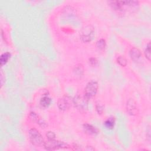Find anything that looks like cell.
<instances>
[{
  "label": "cell",
  "mask_w": 151,
  "mask_h": 151,
  "mask_svg": "<svg viewBox=\"0 0 151 151\" xmlns=\"http://www.w3.org/2000/svg\"><path fill=\"white\" fill-rule=\"evenodd\" d=\"M96 47L100 50H103L106 47V42L104 39H100L96 43Z\"/></svg>",
  "instance_id": "14"
},
{
  "label": "cell",
  "mask_w": 151,
  "mask_h": 151,
  "mask_svg": "<svg viewBox=\"0 0 151 151\" xmlns=\"http://www.w3.org/2000/svg\"><path fill=\"white\" fill-rule=\"evenodd\" d=\"M89 148H87L86 149V150H95V149L94 148H92V146H87Z\"/></svg>",
  "instance_id": "21"
},
{
  "label": "cell",
  "mask_w": 151,
  "mask_h": 151,
  "mask_svg": "<svg viewBox=\"0 0 151 151\" xmlns=\"http://www.w3.org/2000/svg\"><path fill=\"white\" fill-rule=\"evenodd\" d=\"M44 146L46 150H53L59 148H68V146L63 142L59 141L56 139L47 140V142H44Z\"/></svg>",
  "instance_id": "4"
},
{
  "label": "cell",
  "mask_w": 151,
  "mask_h": 151,
  "mask_svg": "<svg viewBox=\"0 0 151 151\" xmlns=\"http://www.w3.org/2000/svg\"><path fill=\"white\" fill-rule=\"evenodd\" d=\"M46 136L48 140H53V139H56V135L54 132L49 131L47 133Z\"/></svg>",
  "instance_id": "18"
},
{
  "label": "cell",
  "mask_w": 151,
  "mask_h": 151,
  "mask_svg": "<svg viewBox=\"0 0 151 151\" xmlns=\"http://www.w3.org/2000/svg\"><path fill=\"white\" fill-rule=\"evenodd\" d=\"M29 139L31 143L36 146H42L44 145V139L38 130L36 129H32L29 131Z\"/></svg>",
  "instance_id": "1"
},
{
  "label": "cell",
  "mask_w": 151,
  "mask_h": 151,
  "mask_svg": "<svg viewBox=\"0 0 151 151\" xmlns=\"http://www.w3.org/2000/svg\"><path fill=\"white\" fill-rule=\"evenodd\" d=\"M94 36V28L91 26L85 27L80 34V38L83 42L87 43L91 41Z\"/></svg>",
  "instance_id": "6"
},
{
  "label": "cell",
  "mask_w": 151,
  "mask_h": 151,
  "mask_svg": "<svg viewBox=\"0 0 151 151\" xmlns=\"http://www.w3.org/2000/svg\"><path fill=\"white\" fill-rule=\"evenodd\" d=\"M129 55L132 60L135 62H136L141 57V53H140V51L138 48H133L130 50Z\"/></svg>",
  "instance_id": "9"
},
{
  "label": "cell",
  "mask_w": 151,
  "mask_h": 151,
  "mask_svg": "<svg viewBox=\"0 0 151 151\" xmlns=\"http://www.w3.org/2000/svg\"><path fill=\"white\" fill-rule=\"evenodd\" d=\"M126 110L128 113L132 116L136 115L138 113V108L136 102L132 99H129L127 102Z\"/></svg>",
  "instance_id": "7"
},
{
  "label": "cell",
  "mask_w": 151,
  "mask_h": 151,
  "mask_svg": "<svg viewBox=\"0 0 151 151\" xmlns=\"http://www.w3.org/2000/svg\"><path fill=\"white\" fill-rule=\"evenodd\" d=\"M83 129L85 133L89 135L95 136L99 133V130L96 128L89 123H85L83 125Z\"/></svg>",
  "instance_id": "8"
},
{
  "label": "cell",
  "mask_w": 151,
  "mask_h": 151,
  "mask_svg": "<svg viewBox=\"0 0 151 151\" xmlns=\"http://www.w3.org/2000/svg\"><path fill=\"white\" fill-rule=\"evenodd\" d=\"M11 57V54L8 52L5 53L3 54L1 56V58H0V62H1V66H3L4 64H5L8 61L9 58Z\"/></svg>",
  "instance_id": "13"
},
{
  "label": "cell",
  "mask_w": 151,
  "mask_h": 151,
  "mask_svg": "<svg viewBox=\"0 0 151 151\" xmlns=\"http://www.w3.org/2000/svg\"><path fill=\"white\" fill-rule=\"evenodd\" d=\"M117 63L122 66H126L127 64V60L123 56H119L117 58Z\"/></svg>",
  "instance_id": "15"
},
{
  "label": "cell",
  "mask_w": 151,
  "mask_h": 151,
  "mask_svg": "<svg viewBox=\"0 0 151 151\" xmlns=\"http://www.w3.org/2000/svg\"><path fill=\"white\" fill-rule=\"evenodd\" d=\"M88 102L89 100L85 96L77 95L73 99V103L80 111H86L87 109Z\"/></svg>",
  "instance_id": "3"
},
{
  "label": "cell",
  "mask_w": 151,
  "mask_h": 151,
  "mask_svg": "<svg viewBox=\"0 0 151 151\" xmlns=\"http://www.w3.org/2000/svg\"><path fill=\"white\" fill-rule=\"evenodd\" d=\"M145 55L146 58L150 61V44L149 43L146 46V48L145 51Z\"/></svg>",
  "instance_id": "16"
},
{
  "label": "cell",
  "mask_w": 151,
  "mask_h": 151,
  "mask_svg": "<svg viewBox=\"0 0 151 151\" xmlns=\"http://www.w3.org/2000/svg\"><path fill=\"white\" fill-rule=\"evenodd\" d=\"M103 106L101 105H100V104H97L96 106V111L98 113V114H100V115H101L103 113Z\"/></svg>",
  "instance_id": "17"
},
{
  "label": "cell",
  "mask_w": 151,
  "mask_h": 151,
  "mask_svg": "<svg viewBox=\"0 0 151 151\" xmlns=\"http://www.w3.org/2000/svg\"><path fill=\"white\" fill-rule=\"evenodd\" d=\"M51 102H52L51 99L48 96H44L43 98H42L41 100H40V105H41L43 107L46 108V107H48L50 105Z\"/></svg>",
  "instance_id": "10"
},
{
  "label": "cell",
  "mask_w": 151,
  "mask_h": 151,
  "mask_svg": "<svg viewBox=\"0 0 151 151\" xmlns=\"http://www.w3.org/2000/svg\"><path fill=\"white\" fill-rule=\"evenodd\" d=\"M3 72H1V86H3V80H4V79H3Z\"/></svg>",
  "instance_id": "20"
},
{
  "label": "cell",
  "mask_w": 151,
  "mask_h": 151,
  "mask_svg": "<svg viewBox=\"0 0 151 151\" xmlns=\"http://www.w3.org/2000/svg\"><path fill=\"white\" fill-rule=\"evenodd\" d=\"M73 103V99L69 96L65 95L62 97L60 98L58 100L57 106L60 110L66 111L70 109Z\"/></svg>",
  "instance_id": "5"
},
{
  "label": "cell",
  "mask_w": 151,
  "mask_h": 151,
  "mask_svg": "<svg viewBox=\"0 0 151 151\" xmlns=\"http://www.w3.org/2000/svg\"><path fill=\"white\" fill-rule=\"evenodd\" d=\"M115 119L113 117L108 118L105 122V126L108 129H113L115 126Z\"/></svg>",
  "instance_id": "11"
},
{
  "label": "cell",
  "mask_w": 151,
  "mask_h": 151,
  "mask_svg": "<svg viewBox=\"0 0 151 151\" xmlns=\"http://www.w3.org/2000/svg\"><path fill=\"white\" fill-rule=\"evenodd\" d=\"M89 61L90 64L92 66H95L97 64V60L96 58H93V57L90 58H89Z\"/></svg>",
  "instance_id": "19"
},
{
  "label": "cell",
  "mask_w": 151,
  "mask_h": 151,
  "mask_svg": "<svg viewBox=\"0 0 151 151\" xmlns=\"http://www.w3.org/2000/svg\"><path fill=\"white\" fill-rule=\"evenodd\" d=\"M30 119H31L33 121L37 122V123H38L40 125H41L42 126H44L45 125V123L43 121L42 119H40L38 116L34 112H32L30 115Z\"/></svg>",
  "instance_id": "12"
},
{
  "label": "cell",
  "mask_w": 151,
  "mask_h": 151,
  "mask_svg": "<svg viewBox=\"0 0 151 151\" xmlns=\"http://www.w3.org/2000/svg\"><path fill=\"white\" fill-rule=\"evenodd\" d=\"M98 87L99 85L97 82L95 80H92L86 85L85 89L84 96L89 100V99L95 96L97 92Z\"/></svg>",
  "instance_id": "2"
}]
</instances>
